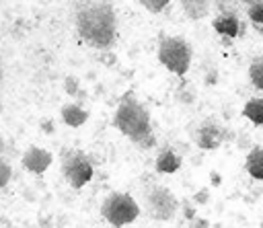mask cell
I'll return each mask as SVG.
<instances>
[{"mask_svg":"<svg viewBox=\"0 0 263 228\" xmlns=\"http://www.w3.org/2000/svg\"><path fill=\"white\" fill-rule=\"evenodd\" d=\"M146 10H150L152 14H158L160 10H164L166 6H168V0H142L140 2Z\"/></svg>","mask_w":263,"mask_h":228,"instance_id":"obj_18","label":"cell"},{"mask_svg":"<svg viewBox=\"0 0 263 228\" xmlns=\"http://www.w3.org/2000/svg\"><path fill=\"white\" fill-rule=\"evenodd\" d=\"M10 179H12V166L4 156H0V189L6 187Z\"/></svg>","mask_w":263,"mask_h":228,"instance_id":"obj_17","label":"cell"},{"mask_svg":"<svg viewBox=\"0 0 263 228\" xmlns=\"http://www.w3.org/2000/svg\"><path fill=\"white\" fill-rule=\"evenodd\" d=\"M195 199H197V201H205V199H208V193H205V191H199Z\"/></svg>","mask_w":263,"mask_h":228,"instance_id":"obj_21","label":"cell"},{"mask_svg":"<svg viewBox=\"0 0 263 228\" xmlns=\"http://www.w3.org/2000/svg\"><path fill=\"white\" fill-rule=\"evenodd\" d=\"M191 136H193V142H195L201 150H216L218 146H222V144L230 138L228 129H226L222 123H218L216 119H212V117L199 121Z\"/></svg>","mask_w":263,"mask_h":228,"instance_id":"obj_7","label":"cell"},{"mask_svg":"<svg viewBox=\"0 0 263 228\" xmlns=\"http://www.w3.org/2000/svg\"><path fill=\"white\" fill-rule=\"evenodd\" d=\"M86 117H88V113H86L82 107L74 105V103H70V105H64V107H62V119H64L68 125H72V127L82 125V123L86 121Z\"/></svg>","mask_w":263,"mask_h":228,"instance_id":"obj_14","label":"cell"},{"mask_svg":"<svg viewBox=\"0 0 263 228\" xmlns=\"http://www.w3.org/2000/svg\"><path fill=\"white\" fill-rule=\"evenodd\" d=\"M144 207L152 220L168 222L179 212V199L164 185H150L144 191Z\"/></svg>","mask_w":263,"mask_h":228,"instance_id":"obj_5","label":"cell"},{"mask_svg":"<svg viewBox=\"0 0 263 228\" xmlns=\"http://www.w3.org/2000/svg\"><path fill=\"white\" fill-rule=\"evenodd\" d=\"M101 216L115 228L132 224L140 216V205L129 193L113 191L101 203Z\"/></svg>","mask_w":263,"mask_h":228,"instance_id":"obj_4","label":"cell"},{"mask_svg":"<svg viewBox=\"0 0 263 228\" xmlns=\"http://www.w3.org/2000/svg\"><path fill=\"white\" fill-rule=\"evenodd\" d=\"M189 228H210V224H208V220H203V218H195V220H191Z\"/></svg>","mask_w":263,"mask_h":228,"instance_id":"obj_19","label":"cell"},{"mask_svg":"<svg viewBox=\"0 0 263 228\" xmlns=\"http://www.w3.org/2000/svg\"><path fill=\"white\" fill-rule=\"evenodd\" d=\"M245 8H247V16L251 18V23L263 25V0L245 2Z\"/></svg>","mask_w":263,"mask_h":228,"instance_id":"obj_16","label":"cell"},{"mask_svg":"<svg viewBox=\"0 0 263 228\" xmlns=\"http://www.w3.org/2000/svg\"><path fill=\"white\" fill-rule=\"evenodd\" d=\"M2 76H4V72H2V64H0V82H2Z\"/></svg>","mask_w":263,"mask_h":228,"instance_id":"obj_22","label":"cell"},{"mask_svg":"<svg viewBox=\"0 0 263 228\" xmlns=\"http://www.w3.org/2000/svg\"><path fill=\"white\" fill-rule=\"evenodd\" d=\"M245 168L253 179L263 181V148L261 146H255L249 150L247 160H245Z\"/></svg>","mask_w":263,"mask_h":228,"instance_id":"obj_11","label":"cell"},{"mask_svg":"<svg viewBox=\"0 0 263 228\" xmlns=\"http://www.w3.org/2000/svg\"><path fill=\"white\" fill-rule=\"evenodd\" d=\"M249 80L257 90H263V55H255L249 64Z\"/></svg>","mask_w":263,"mask_h":228,"instance_id":"obj_15","label":"cell"},{"mask_svg":"<svg viewBox=\"0 0 263 228\" xmlns=\"http://www.w3.org/2000/svg\"><path fill=\"white\" fill-rule=\"evenodd\" d=\"M62 177L72 189H82L92 179V160L82 150H64L62 152Z\"/></svg>","mask_w":263,"mask_h":228,"instance_id":"obj_6","label":"cell"},{"mask_svg":"<svg viewBox=\"0 0 263 228\" xmlns=\"http://www.w3.org/2000/svg\"><path fill=\"white\" fill-rule=\"evenodd\" d=\"M191 58H193V49H191V45L185 37L171 35V37L160 39V43H158V62L168 72H173L177 76H185L189 66H191Z\"/></svg>","mask_w":263,"mask_h":228,"instance_id":"obj_3","label":"cell"},{"mask_svg":"<svg viewBox=\"0 0 263 228\" xmlns=\"http://www.w3.org/2000/svg\"><path fill=\"white\" fill-rule=\"evenodd\" d=\"M113 123L115 127L127 136L136 146H140L142 150H150L156 146V138L152 131V121H150V113L148 109L136 99V94L132 90H127L113 115Z\"/></svg>","mask_w":263,"mask_h":228,"instance_id":"obj_2","label":"cell"},{"mask_svg":"<svg viewBox=\"0 0 263 228\" xmlns=\"http://www.w3.org/2000/svg\"><path fill=\"white\" fill-rule=\"evenodd\" d=\"M21 162H23V166H25L27 170H31V173H35V175H43V173L49 168V164H51V154H49V150H45V148L29 146V148L25 150Z\"/></svg>","mask_w":263,"mask_h":228,"instance_id":"obj_9","label":"cell"},{"mask_svg":"<svg viewBox=\"0 0 263 228\" xmlns=\"http://www.w3.org/2000/svg\"><path fill=\"white\" fill-rule=\"evenodd\" d=\"M214 6L220 8V14L214 16L212 21V27L218 35L222 37H242L245 33V23L238 18V12L232 8L234 4H228V2H216Z\"/></svg>","mask_w":263,"mask_h":228,"instance_id":"obj_8","label":"cell"},{"mask_svg":"<svg viewBox=\"0 0 263 228\" xmlns=\"http://www.w3.org/2000/svg\"><path fill=\"white\" fill-rule=\"evenodd\" d=\"M212 6L214 4L212 2H205V0H183L181 2V8H183L185 16L191 18V21H199V18L208 16L210 10H212Z\"/></svg>","mask_w":263,"mask_h":228,"instance_id":"obj_12","label":"cell"},{"mask_svg":"<svg viewBox=\"0 0 263 228\" xmlns=\"http://www.w3.org/2000/svg\"><path fill=\"white\" fill-rule=\"evenodd\" d=\"M154 166H156V173H162V175L177 173L181 168V156L171 146H164V148H160V152L154 160Z\"/></svg>","mask_w":263,"mask_h":228,"instance_id":"obj_10","label":"cell"},{"mask_svg":"<svg viewBox=\"0 0 263 228\" xmlns=\"http://www.w3.org/2000/svg\"><path fill=\"white\" fill-rule=\"evenodd\" d=\"M242 115L255 125H263V97H253L245 103Z\"/></svg>","mask_w":263,"mask_h":228,"instance_id":"obj_13","label":"cell"},{"mask_svg":"<svg viewBox=\"0 0 263 228\" xmlns=\"http://www.w3.org/2000/svg\"><path fill=\"white\" fill-rule=\"evenodd\" d=\"M76 29L82 41L95 49H109L115 43L117 18L109 2H84L76 12Z\"/></svg>","mask_w":263,"mask_h":228,"instance_id":"obj_1","label":"cell"},{"mask_svg":"<svg viewBox=\"0 0 263 228\" xmlns=\"http://www.w3.org/2000/svg\"><path fill=\"white\" fill-rule=\"evenodd\" d=\"M66 84H68V90H70V92H74V88H76V80H74V78H68V80H66Z\"/></svg>","mask_w":263,"mask_h":228,"instance_id":"obj_20","label":"cell"}]
</instances>
